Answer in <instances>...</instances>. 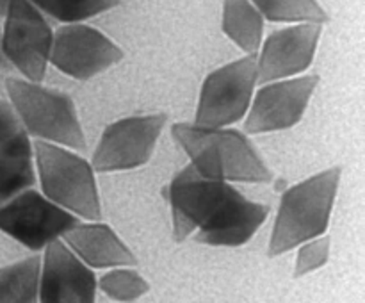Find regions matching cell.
I'll return each mask as SVG.
<instances>
[{"label":"cell","mask_w":365,"mask_h":303,"mask_svg":"<svg viewBox=\"0 0 365 303\" xmlns=\"http://www.w3.org/2000/svg\"><path fill=\"white\" fill-rule=\"evenodd\" d=\"M171 135L187 153L192 168L203 177L232 184H264L273 180V171L253 143L235 128L175 123Z\"/></svg>","instance_id":"1"},{"label":"cell","mask_w":365,"mask_h":303,"mask_svg":"<svg viewBox=\"0 0 365 303\" xmlns=\"http://www.w3.org/2000/svg\"><path fill=\"white\" fill-rule=\"evenodd\" d=\"M339 182L341 168L335 166L305 178L282 195L267 248L269 257L284 255L328 230Z\"/></svg>","instance_id":"2"},{"label":"cell","mask_w":365,"mask_h":303,"mask_svg":"<svg viewBox=\"0 0 365 303\" xmlns=\"http://www.w3.org/2000/svg\"><path fill=\"white\" fill-rule=\"evenodd\" d=\"M32 148L43 195L77 217L102 220V203L91 164L66 146L41 139H36Z\"/></svg>","instance_id":"3"},{"label":"cell","mask_w":365,"mask_h":303,"mask_svg":"<svg viewBox=\"0 0 365 303\" xmlns=\"http://www.w3.org/2000/svg\"><path fill=\"white\" fill-rule=\"evenodd\" d=\"M6 91L29 135L66 148L86 150L77 107L66 93L24 78H7Z\"/></svg>","instance_id":"4"},{"label":"cell","mask_w":365,"mask_h":303,"mask_svg":"<svg viewBox=\"0 0 365 303\" xmlns=\"http://www.w3.org/2000/svg\"><path fill=\"white\" fill-rule=\"evenodd\" d=\"M257 86V53L210 71L200 89L195 125L230 127L246 116Z\"/></svg>","instance_id":"5"},{"label":"cell","mask_w":365,"mask_h":303,"mask_svg":"<svg viewBox=\"0 0 365 303\" xmlns=\"http://www.w3.org/2000/svg\"><path fill=\"white\" fill-rule=\"evenodd\" d=\"M2 50L27 81L41 82L50 63L53 31L31 0H13L4 14Z\"/></svg>","instance_id":"6"},{"label":"cell","mask_w":365,"mask_h":303,"mask_svg":"<svg viewBox=\"0 0 365 303\" xmlns=\"http://www.w3.org/2000/svg\"><path fill=\"white\" fill-rule=\"evenodd\" d=\"M77 223L75 214L34 189H25L0 203V232L32 252H39L48 242L63 237Z\"/></svg>","instance_id":"7"},{"label":"cell","mask_w":365,"mask_h":303,"mask_svg":"<svg viewBox=\"0 0 365 303\" xmlns=\"http://www.w3.org/2000/svg\"><path fill=\"white\" fill-rule=\"evenodd\" d=\"M239 192L232 182L203 177L192 164L184 168L168 189L175 241H185Z\"/></svg>","instance_id":"8"},{"label":"cell","mask_w":365,"mask_h":303,"mask_svg":"<svg viewBox=\"0 0 365 303\" xmlns=\"http://www.w3.org/2000/svg\"><path fill=\"white\" fill-rule=\"evenodd\" d=\"M166 120V114H145L110 123L93 153V170L113 173L145 166L152 159Z\"/></svg>","instance_id":"9"},{"label":"cell","mask_w":365,"mask_h":303,"mask_svg":"<svg viewBox=\"0 0 365 303\" xmlns=\"http://www.w3.org/2000/svg\"><path fill=\"white\" fill-rule=\"evenodd\" d=\"M125 57L123 50L98 29L86 24H64L53 32L50 63L61 73L89 81Z\"/></svg>","instance_id":"10"},{"label":"cell","mask_w":365,"mask_h":303,"mask_svg":"<svg viewBox=\"0 0 365 303\" xmlns=\"http://www.w3.org/2000/svg\"><path fill=\"white\" fill-rule=\"evenodd\" d=\"M319 77H289L262 84L252 98L245 128L248 134H264L291 128L302 121Z\"/></svg>","instance_id":"11"},{"label":"cell","mask_w":365,"mask_h":303,"mask_svg":"<svg viewBox=\"0 0 365 303\" xmlns=\"http://www.w3.org/2000/svg\"><path fill=\"white\" fill-rule=\"evenodd\" d=\"M321 32V24H294L267 36L257 53V82L266 84L309 70L316 57Z\"/></svg>","instance_id":"12"},{"label":"cell","mask_w":365,"mask_h":303,"mask_svg":"<svg viewBox=\"0 0 365 303\" xmlns=\"http://www.w3.org/2000/svg\"><path fill=\"white\" fill-rule=\"evenodd\" d=\"M93 267L82 262L66 242L56 239L45 246L39 273V302L43 303H93L96 298Z\"/></svg>","instance_id":"13"},{"label":"cell","mask_w":365,"mask_h":303,"mask_svg":"<svg viewBox=\"0 0 365 303\" xmlns=\"http://www.w3.org/2000/svg\"><path fill=\"white\" fill-rule=\"evenodd\" d=\"M267 214L269 207L252 202L239 192L212 220L195 232V239L207 246H242L259 232Z\"/></svg>","instance_id":"14"},{"label":"cell","mask_w":365,"mask_h":303,"mask_svg":"<svg viewBox=\"0 0 365 303\" xmlns=\"http://www.w3.org/2000/svg\"><path fill=\"white\" fill-rule=\"evenodd\" d=\"M68 248L93 269L135 266L132 250L106 223H77L63 235Z\"/></svg>","instance_id":"15"},{"label":"cell","mask_w":365,"mask_h":303,"mask_svg":"<svg viewBox=\"0 0 365 303\" xmlns=\"http://www.w3.org/2000/svg\"><path fill=\"white\" fill-rule=\"evenodd\" d=\"M36 184L34 148L27 132L0 145V203Z\"/></svg>","instance_id":"16"},{"label":"cell","mask_w":365,"mask_h":303,"mask_svg":"<svg viewBox=\"0 0 365 303\" xmlns=\"http://www.w3.org/2000/svg\"><path fill=\"white\" fill-rule=\"evenodd\" d=\"M221 29L242 52H259L264 38V16L250 0H225Z\"/></svg>","instance_id":"17"},{"label":"cell","mask_w":365,"mask_h":303,"mask_svg":"<svg viewBox=\"0 0 365 303\" xmlns=\"http://www.w3.org/2000/svg\"><path fill=\"white\" fill-rule=\"evenodd\" d=\"M41 257L0 267V303H32L39 298Z\"/></svg>","instance_id":"18"},{"label":"cell","mask_w":365,"mask_h":303,"mask_svg":"<svg viewBox=\"0 0 365 303\" xmlns=\"http://www.w3.org/2000/svg\"><path fill=\"white\" fill-rule=\"evenodd\" d=\"M264 20L277 24H321L330 16L317 0H250Z\"/></svg>","instance_id":"19"},{"label":"cell","mask_w":365,"mask_h":303,"mask_svg":"<svg viewBox=\"0 0 365 303\" xmlns=\"http://www.w3.org/2000/svg\"><path fill=\"white\" fill-rule=\"evenodd\" d=\"M43 14L61 24H81L114 9L121 0H31Z\"/></svg>","instance_id":"20"},{"label":"cell","mask_w":365,"mask_h":303,"mask_svg":"<svg viewBox=\"0 0 365 303\" xmlns=\"http://www.w3.org/2000/svg\"><path fill=\"white\" fill-rule=\"evenodd\" d=\"M98 285L109 298L116 302H134L150 291L148 282L143 278V274L135 269H128L127 266L114 267L113 271L103 274Z\"/></svg>","instance_id":"21"},{"label":"cell","mask_w":365,"mask_h":303,"mask_svg":"<svg viewBox=\"0 0 365 303\" xmlns=\"http://www.w3.org/2000/svg\"><path fill=\"white\" fill-rule=\"evenodd\" d=\"M328 259H330V237H327L324 234L302 242L298 257H296L294 277H305V274L327 266Z\"/></svg>","instance_id":"22"},{"label":"cell","mask_w":365,"mask_h":303,"mask_svg":"<svg viewBox=\"0 0 365 303\" xmlns=\"http://www.w3.org/2000/svg\"><path fill=\"white\" fill-rule=\"evenodd\" d=\"M24 130V125H21L20 118H18L16 111L11 106V102L0 100V145Z\"/></svg>","instance_id":"23"},{"label":"cell","mask_w":365,"mask_h":303,"mask_svg":"<svg viewBox=\"0 0 365 303\" xmlns=\"http://www.w3.org/2000/svg\"><path fill=\"white\" fill-rule=\"evenodd\" d=\"M7 68H11L9 61L6 59V56H4V50H2V25H0V70H7Z\"/></svg>","instance_id":"24"},{"label":"cell","mask_w":365,"mask_h":303,"mask_svg":"<svg viewBox=\"0 0 365 303\" xmlns=\"http://www.w3.org/2000/svg\"><path fill=\"white\" fill-rule=\"evenodd\" d=\"M13 2V0H0V16H4L7 11V7H9V4Z\"/></svg>","instance_id":"25"}]
</instances>
